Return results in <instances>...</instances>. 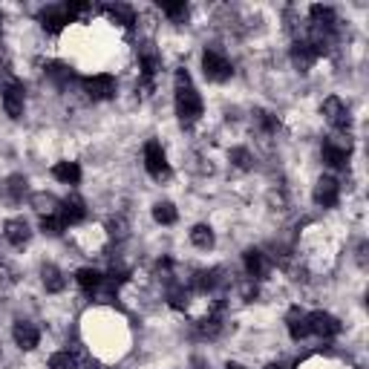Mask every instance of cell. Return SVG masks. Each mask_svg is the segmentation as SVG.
Listing matches in <instances>:
<instances>
[{"mask_svg": "<svg viewBox=\"0 0 369 369\" xmlns=\"http://www.w3.org/2000/svg\"><path fill=\"white\" fill-rule=\"evenodd\" d=\"M173 104H176L179 125L184 130H191L202 118L205 107H202V99H199V92H196L188 70H176V75H173Z\"/></svg>", "mask_w": 369, "mask_h": 369, "instance_id": "obj_1", "label": "cell"}, {"mask_svg": "<svg viewBox=\"0 0 369 369\" xmlns=\"http://www.w3.org/2000/svg\"><path fill=\"white\" fill-rule=\"evenodd\" d=\"M144 170L156 179V182H165L170 179V162H168V153L165 147L156 142V139H150L144 144Z\"/></svg>", "mask_w": 369, "mask_h": 369, "instance_id": "obj_2", "label": "cell"}, {"mask_svg": "<svg viewBox=\"0 0 369 369\" xmlns=\"http://www.w3.org/2000/svg\"><path fill=\"white\" fill-rule=\"evenodd\" d=\"M202 73H205L208 81L223 84V81H228L234 75V67L220 49H205L202 52Z\"/></svg>", "mask_w": 369, "mask_h": 369, "instance_id": "obj_3", "label": "cell"}, {"mask_svg": "<svg viewBox=\"0 0 369 369\" xmlns=\"http://www.w3.org/2000/svg\"><path fill=\"white\" fill-rule=\"evenodd\" d=\"M84 92H87V99L89 101H110L115 99V92H118V84L110 73H99V75H87L81 81Z\"/></svg>", "mask_w": 369, "mask_h": 369, "instance_id": "obj_4", "label": "cell"}, {"mask_svg": "<svg viewBox=\"0 0 369 369\" xmlns=\"http://www.w3.org/2000/svg\"><path fill=\"white\" fill-rule=\"evenodd\" d=\"M0 99H4V110L9 118H20L23 115V107H26V92H23V84L9 78L4 87H0Z\"/></svg>", "mask_w": 369, "mask_h": 369, "instance_id": "obj_5", "label": "cell"}, {"mask_svg": "<svg viewBox=\"0 0 369 369\" xmlns=\"http://www.w3.org/2000/svg\"><path fill=\"white\" fill-rule=\"evenodd\" d=\"M349 156H352V144H344L337 139H326L323 147H320V159L332 170H344L349 165Z\"/></svg>", "mask_w": 369, "mask_h": 369, "instance_id": "obj_6", "label": "cell"}, {"mask_svg": "<svg viewBox=\"0 0 369 369\" xmlns=\"http://www.w3.org/2000/svg\"><path fill=\"white\" fill-rule=\"evenodd\" d=\"M323 118L329 121V125L337 130V133H346L349 127H352V115H349V107L341 101V99H334V96H329L326 101H323Z\"/></svg>", "mask_w": 369, "mask_h": 369, "instance_id": "obj_7", "label": "cell"}, {"mask_svg": "<svg viewBox=\"0 0 369 369\" xmlns=\"http://www.w3.org/2000/svg\"><path fill=\"white\" fill-rule=\"evenodd\" d=\"M136 52H139V70H142L144 81L150 84L153 78H156V75L162 73V52L156 49V44H150V41L139 44Z\"/></svg>", "mask_w": 369, "mask_h": 369, "instance_id": "obj_8", "label": "cell"}, {"mask_svg": "<svg viewBox=\"0 0 369 369\" xmlns=\"http://www.w3.org/2000/svg\"><path fill=\"white\" fill-rule=\"evenodd\" d=\"M38 20H41V29H44V32H49V35H58L67 23H73V18H70V12H67V4L44 6L41 15H38Z\"/></svg>", "mask_w": 369, "mask_h": 369, "instance_id": "obj_9", "label": "cell"}, {"mask_svg": "<svg viewBox=\"0 0 369 369\" xmlns=\"http://www.w3.org/2000/svg\"><path fill=\"white\" fill-rule=\"evenodd\" d=\"M309 334L320 337V341H332L341 334V320L329 312H309Z\"/></svg>", "mask_w": 369, "mask_h": 369, "instance_id": "obj_10", "label": "cell"}, {"mask_svg": "<svg viewBox=\"0 0 369 369\" xmlns=\"http://www.w3.org/2000/svg\"><path fill=\"white\" fill-rule=\"evenodd\" d=\"M242 265H245V274H249V280H265L271 274V260L263 249H249L242 254Z\"/></svg>", "mask_w": 369, "mask_h": 369, "instance_id": "obj_11", "label": "cell"}, {"mask_svg": "<svg viewBox=\"0 0 369 369\" xmlns=\"http://www.w3.org/2000/svg\"><path fill=\"white\" fill-rule=\"evenodd\" d=\"M12 337H15V346L23 349V352H32L38 349L41 344V329L32 323V320H18L12 326Z\"/></svg>", "mask_w": 369, "mask_h": 369, "instance_id": "obj_12", "label": "cell"}, {"mask_svg": "<svg viewBox=\"0 0 369 369\" xmlns=\"http://www.w3.org/2000/svg\"><path fill=\"white\" fill-rule=\"evenodd\" d=\"M315 202L320 208H334L337 202H341V182H337L334 176H320L315 182Z\"/></svg>", "mask_w": 369, "mask_h": 369, "instance_id": "obj_13", "label": "cell"}, {"mask_svg": "<svg viewBox=\"0 0 369 369\" xmlns=\"http://www.w3.org/2000/svg\"><path fill=\"white\" fill-rule=\"evenodd\" d=\"M225 283V271L223 268H202L191 277V286L199 292V294H211V292H217L220 286Z\"/></svg>", "mask_w": 369, "mask_h": 369, "instance_id": "obj_14", "label": "cell"}, {"mask_svg": "<svg viewBox=\"0 0 369 369\" xmlns=\"http://www.w3.org/2000/svg\"><path fill=\"white\" fill-rule=\"evenodd\" d=\"M4 237H6V242L12 245V249H23V245H29V239H32V228H29L26 220L12 217L4 225Z\"/></svg>", "mask_w": 369, "mask_h": 369, "instance_id": "obj_15", "label": "cell"}, {"mask_svg": "<svg viewBox=\"0 0 369 369\" xmlns=\"http://www.w3.org/2000/svg\"><path fill=\"white\" fill-rule=\"evenodd\" d=\"M58 213H61V220L67 223V228H70V225H78V223L87 220V202H84L78 194H70L64 202H61Z\"/></svg>", "mask_w": 369, "mask_h": 369, "instance_id": "obj_16", "label": "cell"}, {"mask_svg": "<svg viewBox=\"0 0 369 369\" xmlns=\"http://www.w3.org/2000/svg\"><path fill=\"white\" fill-rule=\"evenodd\" d=\"M286 329L292 334V341H306L309 337V312H303L300 306H292L289 315H286Z\"/></svg>", "mask_w": 369, "mask_h": 369, "instance_id": "obj_17", "label": "cell"}, {"mask_svg": "<svg viewBox=\"0 0 369 369\" xmlns=\"http://www.w3.org/2000/svg\"><path fill=\"white\" fill-rule=\"evenodd\" d=\"M75 283L81 286V292L87 297H99V292L104 286V274L99 268H78L75 271Z\"/></svg>", "mask_w": 369, "mask_h": 369, "instance_id": "obj_18", "label": "cell"}, {"mask_svg": "<svg viewBox=\"0 0 369 369\" xmlns=\"http://www.w3.org/2000/svg\"><path fill=\"white\" fill-rule=\"evenodd\" d=\"M315 61H318V55H315V49L309 46V41H306V38H297V41L292 44V64H294L300 73H309V70L315 67Z\"/></svg>", "mask_w": 369, "mask_h": 369, "instance_id": "obj_19", "label": "cell"}, {"mask_svg": "<svg viewBox=\"0 0 369 369\" xmlns=\"http://www.w3.org/2000/svg\"><path fill=\"white\" fill-rule=\"evenodd\" d=\"M309 18H312V26L320 29V32H329L334 35V29H337V12L332 6H323V4H315L309 9Z\"/></svg>", "mask_w": 369, "mask_h": 369, "instance_id": "obj_20", "label": "cell"}, {"mask_svg": "<svg viewBox=\"0 0 369 369\" xmlns=\"http://www.w3.org/2000/svg\"><path fill=\"white\" fill-rule=\"evenodd\" d=\"M29 194V179L23 173H12L6 182H4V196L12 202V205H20Z\"/></svg>", "mask_w": 369, "mask_h": 369, "instance_id": "obj_21", "label": "cell"}, {"mask_svg": "<svg viewBox=\"0 0 369 369\" xmlns=\"http://www.w3.org/2000/svg\"><path fill=\"white\" fill-rule=\"evenodd\" d=\"M41 283H44V289L49 294H61L67 289V277H64V271H61L58 265L46 263V265H41Z\"/></svg>", "mask_w": 369, "mask_h": 369, "instance_id": "obj_22", "label": "cell"}, {"mask_svg": "<svg viewBox=\"0 0 369 369\" xmlns=\"http://www.w3.org/2000/svg\"><path fill=\"white\" fill-rule=\"evenodd\" d=\"M107 18L115 20L118 26H125V29H133L136 26V9L133 6H125V4H115V6H104Z\"/></svg>", "mask_w": 369, "mask_h": 369, "instance_id": "obj_23", "label": "cell"}, {"mask_svg": "<svg viewBox=\"0 0 369 369\" xmlns=\"http://www.w3.org/2000/svg\"><path fill=\"white\" fill-rule=\"evenodd\" d=\"M52 176H55L58 182H64V184H78V182H81V168H78V162L64 159V162H58V165L52 168Z\"/></svg>", "mask_w": 369, "mask_h": 369, "instance_id": "obj_24", "label": "cell"}, {"mask_svg": "<svg viewBox=\"0 0 369 369\" xmlns=\"http://www.w3.org/2000/svg\"><path fill=\"white\" fill-rule=\"evenodd\" d=\"M191 242L196 245L199 251H211L213 245H217V237H213V228H211V225L199 223V225L191 228Z\"/></svg>", "mask_w": 369, "mask_h": 369, "instance_id": "obj_25", "label": "cell"}, {"mask_svg": "<svg viewBox=\"0 0 369 369\" xmlns=\"http://www.w3.org/2000/svg\"><path fill=\"white\" fill-rule=\"evenodd\" d=\"M223 318H220V312H211L208 318H202L199 323H196V332H199V337H208V341H213V337H220L223 334Z\"/></svg>", "mask_w": 369, "mask_h": 369, "instance_id": "obj_26", "label": "cell"}, {"mask_svg": "<svg viewBox=\"0 0 369 369\" xmlns=\"http://www.w3.org/2000/svg\"><path fill=\"white\" fill-rule=\"evenodd\" d=\"M46 70V78L55 81L58 87H70L73 84V70L67 64H58V61H49V64L44 67Z\"/></svg>", "mask_w": 369, "mask_h": 369, "instance_id": "obj_27", "label": "cell"}, {"mask_svg": "<svg viewBox=\"0 0 369 369\" xmlns=\"http://www.w3.org/2000/svg\"><path fill=\"white\" fill-rule=\"evenodd\" d=\"M29 205H32L41 217H49V213H58V208H61V202L52 196V194H32L29 196Z\"/></svg>", "mask_w": 369, "mask_h": 369, "instance_id": "obj_28", "label": "cell"}, {"mask_svg": "<svg viewBox=\"0 0 369 369\" xmlns=\"http://www.w3.org/2000/svg\"><path fill=\"white\" fill-rule=\"evenodd\" d=\"M159 9H162V15H165L170 23H184V20L191 18V6L184 4V0H179V4H162Z\"/></svg>", "mask_w": 369, "mask_h": 369, "instance_id": "obj_29", "label": "cell"}, {"mask_svg": "<svg viewBox=\"0 0 369 369\" xmlns=\"http://www.w3.org/2000/svg\"><path fill=\"white\" fill-rule=\"evenodd\" d=\"M153 220H156L159 225H173L179 220V213H176V205L173 202H156L153 205Z\"/></svg>", "mask_w": 369, "mask_h": 369, "instance_id": "obj_30", "label": "cell"}, {"mask_svg": "<svg viewBox=\"0 0 369 369\" xmlns=\"http://www.w3.org/2000/svg\"><path fill=\"white\" fill-rule=\"evenodd\" d=\"M228 159H231V165L239 168V170H251V168H254V156H251L249 147H234V150L228 153Z\"/></svg>", "mask_w": 369, "mask_h": 369, "instance_id": "obj_31", "label": "cell"}, {"mask_svg": "<svg viewBox=\"0 0 369 369\" xmlns=\"http://www.w3.org/2000/svg\"><path fill=\"white\" fill-rule=\"evenodd\" d=\"M49 369H81V361L73 352H55L49 358Z\"/></svg>", "mask_w": 369, "mask_h": 369, "instance_id": "obj_32", "label": "cell"}, {"mask_svg": "<svg viewBox=\"0 0 369 369\" xmlns=\"http://www.w3.org/2000/svg\"><path fill=\"white\" fill-rule=\"evenodd\" d=\"M41 231L49 237H61L67 231V223L61 220V213H49V217H41Z\"/></svg>", "mask_w": 369, "mask_h": 369, "instance_id": "obj_33", "label": "cell"}, {"mask_svg": "<svg viewBox=\"0 0 369 369\" xmlns=\"http://www.w3.org/2000/svg\"><path fill=\"white\" fill-rule=\"evenodd\" d=\"M168 303L173 306V309H188V289H184L182 283H173L170 289H168Z\"/></svg>", "mask_w": 369, "mask_h": 369, "instance_id": "obj_34", "label": "cell"}, {"mask_svg": "<svg viewBox=\"0 0 369 369\" xmlns=\"http://www.w3.org/2000/svg\"><path fill=\"white\" fill-rule=\"evenodd\" d=\"M254 121H257V127H260L263 133H277V127H280L277 115H271L268 110H254Z\"/></svg>", "mask_w": 369, "mask_h": 369, "instance_id": "obj_35", "label": "cell"}, {"mask_svg": "<svg viewBox=\"0 0 369 369\" xmlns=\"http://www.w3.org/2000/svg\"><path fill=\"white\" fill-rule=\"evenodd\" d=\"M107 234L113 237V239H127V220L125 217H113L110 223H107Z\"/></svg>", "mask_w": 369, "mask_h": 369, "instance_id": "obj_36", "label": "cell"}, {"mask_svg": "<svg viewBox=\"0 0 369 369\" xmlns=\"http://www.w3.org/2000/svg\"><path fill=\"white\" fill-rule=\"evenodd\" d=\"M239 294H242V300H245V303H251V300H257V294H260V292H257V283H254V280H249V283H242Z\"/></svg>", "mask_w": 369, "mask_h": 369, "instance_id": "obj_37", "label": "cell"}, {"mask_svg": "<svg viewBox=\"0 0 369 369\" xmlns=\"http://www.w3.org/2000/svg\"><path fill=\"white\" fill-rule=\"evenodd\" d=\"M265 369H286V366H283V363H268Z\"/></svg>", "mask_w": 369, "mask_h": 369, "instance_id": "obj_38", "label": "cell"}, {"mask_svg": "<svg viewBox=\"0 0 369 369\" xmlns=\"http://www.w3.org/2000/svg\"><path fill=\"white\" fill-rule=\"evenodd\" d=\"M225 369H245V366H239V363H228Z\"/></svg>", "mask_w": 369, "mask_h": 369, "instance_id": "obj_39", "label": "cell"}, {"mask_svg": "<svg viewBox=\"0 0 369 369\" xmlns=\"http://www.w3.org/2000/svg\"><path fill=\"white\" fill-rule=\"evenodd\" d=\"M0 32H4V12H0Z\"/></svg>", "mask_w": 369, "mask_h": 369, "instance_id": "obj_40", "label": "cell"}, {"mask_svg": "<svg viewBox=\"0 0 369 369\" xmlns=\"http://www.w3.org/2000/svg\"><path fill=\"white\" fill-rule=\"evenodd\" d=\"M89 369H101V366H89Z\"/></svg>", "mask_w": 369, "mask_h": 369, "instance_id": "obj_41", "label": "cell"}]
</instances>
